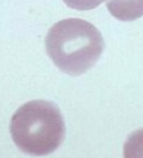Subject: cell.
Instances as JSON below:
<instances>
[{"label": "cell", "instance_id": "cell-1", "mask_svg": "<svg viewBox=\"0 0 143 158\" xmlns=\"http://www.w3.org/2000/svg\"><path fill=\"white\" fill-rule=\"evenodd\" d=\"M44 44L54 65L69 75L90 70L105 51L101 32L89 21L76 17L54 23L46 35Z\"/></svg>", "mask_w": 143, "mask_h": 158}, {"label": "cell", "instance_id": "cell-2", "mask_svg": "<svg viewBox=\"0 0 143 158\" xmlns=\"http://www.w3.org/2000/svg\"><path fill=\"white\" fill-rule=\"evenodd\" d=\"M65 122L59 107L48 100L21 105L11 117L10 133L16 147L30 156H47L65 138Z\"/></svg>", "mask_w": 143, "mask_h": 158}, {"label": "cell", "instance_id": "cell-3", "mask_svg": "<svg viewBox=\"0 0 143 158\" xmlns=\"http://www.w3.org/2000/svg\"><path fill=\"white\" fill-rule=\"evenodd\" d=\"M106 6L120 21H134L143 16V0H108Z\"/></svg>", "mask_w": 143, "mask_h": 158}, {"label": "cell", "instance_id": "cell-4", "mask_svg": "<svg viewBox=\"0 0 143 158\" xmlns=\"http://www.w3.org/2000/svg\"><path fill=\"white\" fill-rule=\"evenodd\" d=\"M123 156L126 158H143V128L132 132L125 144Z\"/></svg>", "mask_w": 143, "mask_h": 158}, {"label": "cell", "instance_id": "cell-5", "mask_svg": "<svg viewBox=\"0 0 143 158\" xmlns=\"http://www.w3.org/2000/svg\"><path fill=\"white\" fill-rule=\"evenodd\" d=\"M63 1L70 9H74L78 11H88L97 7L106 0H63Z\"/></svg>", "mask_w": 143, "mask_h": 158}]
</instances>
